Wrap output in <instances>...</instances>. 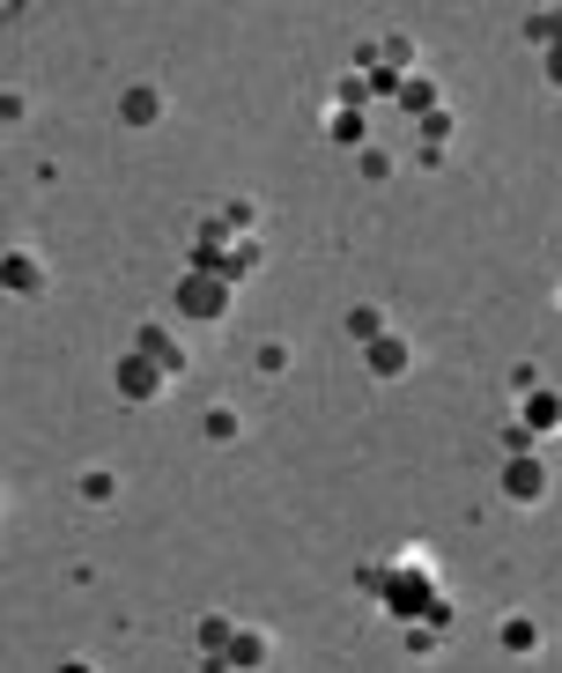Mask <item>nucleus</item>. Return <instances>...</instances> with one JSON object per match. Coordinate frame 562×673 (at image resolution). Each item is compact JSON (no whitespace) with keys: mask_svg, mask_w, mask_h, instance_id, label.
I'll use <instances>...</instances> for the list:
<instances>
[{"mask_svg":"<svg viewBox=\"0 0 562 673\" xmlns=\"http://www.w3.org/2000/svg\"><path fill=\"white\" fill-rule=\"evenodd\" d=\"M185 311H222V281H193V289H185Z\"/></svg>","mask_w":562,"mask_h":673,"instance_id":"nucleus-1","label":"nucleus"},{"mask_svg":"<svg viewBox=\"0 0 562 673\" xmlns=\"http://www.w3.org/2000/svg\"><path fill=\"white\" fill-rule=\"evenodd\" d=\"M555 75H562V45H555Z\"/></svg>","mask_w":562,"mask_h":673,"instance_id":"nucleus-2","label":"nucleus"}]
</instances>
